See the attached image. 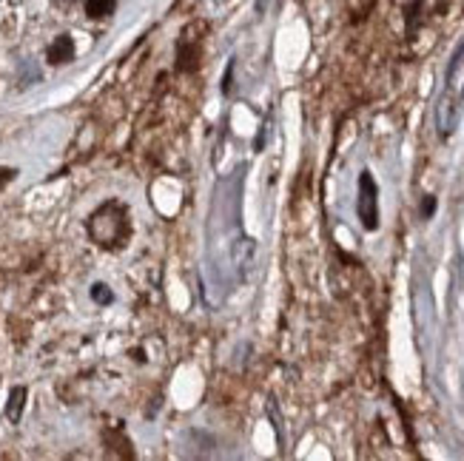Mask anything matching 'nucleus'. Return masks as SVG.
Listing matches in <instances>:
<instances>
[{
  "label": "nucleus",
  "mask_w": 464,
  "mask_h": 461,
  "mask_svg": "<svg viewBox=\"0 0 464 461\" xmlns=\"http://www.w3.org/2000/svg\"><path fill=\"white\" fill-rule=\"evenodd\" d=\"M91 239L103 248H117L129 237V211L120 202H106V206L91 216L89 223Z\"/></svg>",
  "instance_id": "obj_1"
},
{
  "label": "nucleus",
  "mask_w": 464,
  "mask_h": 461,
  "mask_svg": "<svg viewBox=\"0 0 464 461\" xmlns=\"http://www.w3.org/2000/svg\"><path fill=\"white\" fill-rule=\"evenodd\" d=\"M357 211H359V220L367 230H376L379 228V191H376V183L371 177V171H362L359 177V202H357Z\"/></svg>",
  "instance_id": "obj_2"
},
{
  "label": "nucleus",
  "mask_w": 464,
  "mask_h": 461,
  "mask_svg": "<svg viewBox=\"0 0 464 461\" xmlns=\"http://www.w3.org/2000/svg\"><path fill=\"white\" fill-rule=\"evenodd\" d=\"M456 117H459V98H453V91H444L439 103H436V126H439V134L447 137L456 129Z\"/></svg>",
  "instance_id": "obj_3"
},
{
  "label": "nucleus",
  "mask_w": 464,
  "mask_h": 461,
  "mask_svg": "<svg viewBox=\"0 0 464 461\" xmlns=\"http://www.w3.org/2000/svg\"><path fill=\"white\" fill-rule=\"evenodd\" d=\"M75 58V43H72V37H58L54 43L49 46V63L54 66H60V63H69Z\"/></svg>",
  "instance_id": "obj_4"
},
{
  "label": "nucleus",
  "mask_w": 464,
  "mask_h": 461,
  "mask_svg": "<svg viewBox=\"0 0 464 461\" xmlns=\"http://www.w3.org/2000/svg\"><path fill=\"white\" fill-rule=\"evenodd\" d=\"M117 0H86V12L89 18H108L114 12Z\"/></svg>",
  "instance_id": "obj_5"
},
{
  "label": "nucleus",
  "mask_w": 464,
  "mask_h": 461,
  "mask_svg": "<svg viewBox=\"0 0 464 461\" xmlns=\"http://www.w3.org/2000/svg\"><path fill=\"white\" fill-rule=\"evenodd\" d=\"M23 399H26V390L23 387H15L9 396V408H6V416L12 418V422H18L20 413H23Z\"/></svg>",
  "instance_id": "obj_6"
},
{
  "label": "nucleus",
  "mask_w": 464,
  "mask_h": 461,
  "mask_svg": "<svg viewBox=\"0 0 464 461\" xmlns=\"http://www.w3.org/2000/svg\"><path fill=\"white\" fill-rule=\"evenodd\" d=\"M94 300H98V302H112V293L103 291V285H98V288H94Z\"/></svg>",
  "instance_id": "obj_7"
},
{
  "label": "nucleus",
  "mask_w": 464,
  "mask_h": 461,
  "mask_svg": "<svg viewBox=\"0 0 464 461\" xmlns=\"http://www.w3.org/2000/svg\"><path fill=\"white\" fill-rule=\"evenodd\" d=\"M433 211H436V199H433V197H428V199H425V206H421V214L430 216Z\"/></svg>",
  "instance_id": "obj_8"
},
{
  "label": "nucleus",
  "mask_w": 464,
  "mask_h": 461,
  "mask_svg": "<svg viewBox=\"0 0 464 461\" xmlns=\"http://www.w3.org/2000/svg\"><path fill=\"white\" fill-rule=\"evenodd\" d=\"M12 174H15V171H6V168H0V191H4V185L12 180Z\"/></svg>",
  "instance_id": "obj_9"
},
{
  "label": "nucleus",
  "mask_w": 464,
  "mask_h": 461,
  "mask_svg": "<svg viewBox=\"0 0 464 461\" xmlns=\"http://www.w3.org/2000/svg\"><path fill=\"white\" fill-rule=\"evenodd\" d=\"M231 74H234V66H228V72H225V83H223L225 94H231Z\"/></svg>",
  "instance_id": "obj_10"
}]
</instances>
